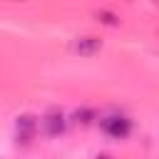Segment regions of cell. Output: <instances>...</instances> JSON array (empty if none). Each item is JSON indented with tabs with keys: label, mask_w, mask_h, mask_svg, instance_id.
<instances>
[{
	"label": "cell",
	"mask_w": 159,
	"mask_h": 159,
	"mask_svg": "<svg viewBox=\"0 0 159 159\" xmlns=\"http://www.w3.org/2000/svg\"><path fill=\"white\" fill-rule=\"evenodd\" d=\"M37 129H40V119L35 114H20L15 119V142L22 144V147H27L35 139Z\"/></svg>",
	"instance_id": "7a4b0ae2"
},
{
	"label": "cell",
	"mask_w": 159,
	"mask_h": 159,
	"mask_svg": "<svg viewBox=\"0 0 159 159\" xmlns=\"http://www.w3.org/2000/svg\"><path fill=\"white\" fill-rule=\"evenodd\" d=\"M42 132L47 137H60L65 129H67V117L60 112V109H50L45 117H42Z\"/></svg>",
	"instance_id": "3957f363"
},
{
	"label": "cell",
	"mask_w": 159,
	"mask_h": 159,
	"mask_svg": "<svg viewBox=\"0 0 159 159\" xmlns=\"http://www.w3.org/2000/svg\"><path fill=\"white\" fill-rule=\"evenodd\" d=\"M94 119H97V114H94L92 107H80V109L72 112V122H75V124H82V127H84V124H92Z\"/></svg>",
	"instance_id": "5b68a950"
},
{
	"label": "cell",
	"mask_w": 159,
	"mask_h": 159,
	"mask_svg": "<svg viewBox=\"0 0 159 159\" xmlns=\"http://www.w3.org/2000/svg\"><path fill=\"white\" fill-rule=\"evenodd\" d=\"M72 50H75L80 57H92V55H97V52L102 50V40L94 37V35H82V37H77V40L72 42Z\"/></svg>",
	"instance_id": "277c9868"
},
{
	"label": "cell",
	"mask_w": 159,
	"mask_h": 159,
	"mask_svg": "<svg viewBox=\"0 0 159 159\" xmlns=\"http://www.w3.org/2000/svg\"><path fill=\"white\" fill-rule=\"evenodd\" d=\"M97 20L102 22V25H109V27H117L122 20H119V15H114V12H109V10H97Z\"/></svg>",
	"instance_id": "8992f818"
},
{
	"label": "cell",
	"mask_w": 159,
	"mask_h": 159,
	"mask_svg": "<svg viewBox=\"0 0 159 159\" xmlns=\"http://www.w3.org/2000/svg\"><path fill=\"white\" fill-rule=\"evenodd\" d=\"M99 129L112 139H127L132 134V119L124 114H109L99 119Z\"/></svg>",
	"instance_id": "6da1fadb"
},
{
	"label": "cell",
	"mask_w": 159,
	"mask_h": 159,
	"mask_svg": "<svg viewBox=\"0 0 159 159\" xmlns=\"http://www.w3.org/2000/svg\"><path fill=\"white\" fill-rule=\"evenodd\" d=\"M94 159H112V157H109V154H97Z\"/></svg>",
	"instance_id": "52a82bcc"
}]
</instances>
